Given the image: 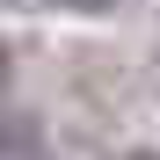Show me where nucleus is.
I'll use <instances>...</instances> for the list:
<instances>
[{
	"mask_svg": "<svg viewBox=\"0 0 160 160\" xmlns=\"http://www.w3.org/2000/svg\"><path fill=\"white\" fill-rule=\"evenodd\" d=\"M0 73H8V58H0Z\"/></svg>",
	"mask_w": 160,
	"mask_h": 160,
	"instance_id": "obj_3",
	"label": "nucleus"
},
{
	"mask_svg": "<svg viewBox=\"0 0 160 160\" xmlns=\"http://www.w3.org/2000/svg\"><path fill=\"white\" fill-rule=\"evenodd\" d=\"M66 8H109V0H66Z\"/></svg>",
	"mask_w": 160,
	"mask_h": 160,
	"instance_id": "obj_1",
	"label": "nucleus"
},
{
	"mask_svg": "<svg viewBox=\"0 0 160 160\" xmlns=\"http://www.w3.org/2000/svg\"><path fill=\"white\" fill-rule=\"evenodd\" d=\"M124 160H160V153H124Z\"/></svg>",
	"mask_w": 160,
	"mask_h": 160,
	"instance_id": "obj_2",
	"label": "nucleus"
}]
</instances>
